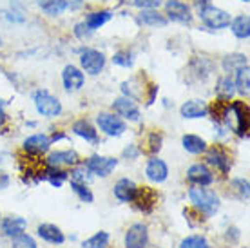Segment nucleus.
<instances>
[{
	"mask_svg": "<svg viewBox=\"0 0 250 248\" xmlns=\"http://www.w3.org/2000/svg\"><path fill=\"white\" fill-rule=\"evenodd\" d=\"M188 198L192 201V205L205 216H212L214 212L218 210L219 207V198L216 192L203 188V186H194L188 190Z\"/></svg>",
	"mask_w": 250,
	"mask_h": 248,
	"instance_id": "nucleus-1",
	"label": "nucleus"
},
{
	"mask_svg": "<svg viewBox=\"0 0 250 248\" xmlns=\"http://www.w3.org/2000/svg\"><path fill=\"white\" fill-rule=\"evenodd\" d=\"M33 102H35V107L37 111L45 116V118H55V116H60L62 114V103L57 96H53L47 91H37L33 94Z\"/></svg>",
	"mask_w": 250,
	"mask_h": 248,
	"instance_id": "nucleus-2",
	"label": "nucleus"
},
{
	"mask_svg": "<svg viewBox=\"0 0 250 248\" xmlns=\"http://www.w3.org/2000/svg\"><path fill=\"white\" fill-rule=\"evenodd\" d=\"M198 15H200L201 22L210 29H223V27L230 25V15L212 4H207L205 7L198 9Z\"/></svg>",
	"mask_w": 250,
	"mask_h": 248,
	"instance_id": "nucleus-3",
	"label": "nucleus"
},
{
	"mask_svg": "<svg viewBox=\"0 0 250 248\" xmlns=\"http://www.w3.org/2000/svg\"><path fill=\"white\" fill-rule=\"evenodd\" d=\"M80 63L82 69L89 75H100L102 69L105 67V56L96 49H82L80 51Z\"/></svg>",
	"mask_w": 250,
	"mask_h": 248,
	"instance_id": "nucleus-4",
	"label": "nucleus"
},
{
	"mask_svg": "<svg viewBox=\"0 0 250 248\" xmlns=\"http://www.w3.org/2000/svg\"><path fill=\"white\" fill-rule=\"evenodd\" d=\"M116 165H118V160L107 158V156H91L87 162L83 163V167L87 168L89 172L100 176V178H107L116 168Z\"/></svg>",
	"mask_w": 250,
	"mask_h": 248,
	"instance_id": "nucleus-5",
	"label": "nucleus"
},
{
	"mask_svg": "<svg viewBox=\"0 0 250 248\" xmlns=\"http://www.w3.org/2000/svg\"><path fill=\"white\" fill-rule=\"evenodd\" d=\"M98 127L100 130H104L107 136H122L125 130H127V125L120 116H114V114H109V112H102L98 114Z\"/></svg>",
	"mask_w": 250,
	"mask_h": 248,
	"instance_id": "nucleus-6",
	"label": "nucleus"
},
{
	"mask_svg": "<svg viewBox=\"0 0 250 248\" xmlns=\"http://www.w3.org/2000/svg\"><path fill=\"white\" fill-rule=\"evenodd\" d=\"M165 13H167V19L178 22V24H190V20H192L190 7L180 0H169L165 4Z\"/></svg>",
	"mask_w": 250,
	"mask_h": 248,
	"instance_id": "nucleus-7",
	"label": "nucleus"
},
{
	"mask_svg": "<svg viewBox=\"0 0 250 248\" xmlns=\"http://www.w3.org/2000/svg\"><path fill=\"white\" fill-rule=\"evenodd\" d=\"M149 241V232L144 223L132 225L125 234V248H145Z\"/></svg>",
	"mask_w": 250,
	"mask_h": 248,
	"instance_id": "nucleus-8",
	"label": "nucleus"
},
{
	"mask_svg": "<svg viewBox=\"0 0 250 248\" xmlns=\"http://www.w3.org/2000/svg\"><path fill=\"white\" fill-rule=\"evenodd\" d=\"M229 112L236 120L234 130L238 132L239 136H245L247 130H249V109H247V105L239 103V102H234L232 105H229Z\"/></svg>",
	"mask_w": 250,
	"mask_h": 248,
	"instance_id": "nucleus-9",
	"label": "nucleus"
},
{
	"mask_svg": "<svg viewBox=\"0 0 250 248\" xmlns=\"http://www.w3.org/2000/svg\"><path fill=\"white\" fill-rule=\"evenodd\" d=\"M113 109L116 114L124 116L125 120H131V122H138L140 120V109L136 107V103L131 98H116L113 102Z\"/></svg>",
	"mask_w": 250,
	"mask_h": 248,
	"instance_id": "nucleus-10",
	"label": "nucleus"
},
{
	"mask_svg": "<svg viewBox=\"0 0 250 248\" xmlns=\"http://www.w3.org/2000/svg\"><path fill=\"white\" fill-rule=\"evenodd\" d=\"M145 174H147V178L150 181H154V183H163V181L167 180V176H169V167H167V163L160 160V158H150L149 163H147V167H145Z\"/></svg>",
	"mask_w": 250,
	"mask_h": 248,
	"instance_id": "nucleus-11",
	"label": "nucleus"
},
{
	"mask_svg": "<svg viewBox=\"0 0 250 248\" xmlns=\"http://www.w3.org/2000/svg\"><path fill=\"white\" fill-rule=\"evenodd\" d=\"M187 178L198 186H207L214 181V176H212V172H210V168L207 167V165H203V163H196V165H192V167L188 168Z\"/></svg>",
	"mask_w": 250,
	"mask_h": 248,
	"instance_id": "nucleus-12",
	"label": "nucleus"
},
{
	"mask_svg": "<svg viewBox=\"0 0 250 248\" xmlns=\"http://www.w3.org/2000/svg\"><path fill=\"white\" fill-rule=\"evenodd\" d=\"M62 82H63V87L67 89V91H78L83 87V82H85V76L82 73L80 69L75 67V65H65L62 73Z\"/></svg>",
	"mask_w": 250,
	"mask_h": 248,
	"instance_id": "nucleus-13",
	"label": "nucleus"
},
{
	"mask_svg": "<svg viewBox=\"0 0 250 248\" xmlns=\"http://www.w3.org/2000/svg\"><path fill=\"white\" fill-rule=\"evenodd\" d=\"M80 162V158L75 150H57L47 158V165L49 167H75Z\"/></svg>",
	"mask_w": 250,
	"mask_h": 248,
	"instance_id": "nucleus-14",
	"label": "nucleus"
},
{
	"mask_svg": "<svg viewBox=\"0 0 250 248\" xmlns=\"http://www.w3.org/2000/svg\"><path fill=\"white\" fill-rule=\"evenodd\" d=\"M183 118L194 120V118H205L208 114V105H207L203 100H188L182 105L180 109Z\"/></svg>",
	"mask_w": 250,
	"mask_h": 248,
	"instance_id": "nucleus-15",
	"label": "nucleus"
},
{
	"mask_svg": "<svg viewBox=\"0 0 250 248\" xmlns=\"http://www.w3.org/2000/svg\"><path fill=\"white\" fill-rule=\"evenodd\" d=\"M136 190H138L136 183L132 180H129V178H122V180L114 185V196H116V199L124 201V203H131L132 199H134Z\"/></svg>",
	"mask_w": 250,
	"mask_h": 248,
	"instance_id": "nucleus-16",
	"label": "nucleus"
},
{
	"mask_svg": "<svg viewBox=\"0 0 250 248\" xmlns=\"http://www.w3.org/2000/svg\"><path fill=\"white\" fill-rule=\"evenodd\" d=\"M207 162L210 163V165H214L218 170H221L223 174H229V170H230V165H232L229 154H227L223 149H219V147H214V149L208 150Z\"/></svg>",
	"mask_w": 250,
	"mask_h": 248,
	"instance_id": "nucleus-17",
	"label": "nucleus"
},
{
	"mask_svg": "<svg viewBox=\"0 0 250 248\" xmlns=\"http://www.w3.org/2000/svg\"><path fill=\"white\" fill-rule=\"evenodd\" d=\"M51 147V138L45 134H33L24 142V149L31 154H42Z\"/></svg>",
	"mask_w": 250,
	"mask_h": 248,
	"instance_id": "nucleus-18",
	"label": "nucleus"
},
{
	"mask_svg": "<svg viewBox=\"0 0 250 248\" xmlns=\"http://www.w3.org/2000/svg\"><path fill=\"white\" fill-rule=\"evenodd\" d=\"M136 207L140 210L144 212H149L154 203H156V192L154 190H150L149 186H144V188H138L136 194H134V199H132Z\"/></svg>",
	"mask_w": 250,
	"mask_h": 248,
	"instance_id": "nucleus-19",
	"label": "nucleus"
},
{
	"mask_svg": "<svg viewBox=\"0 0 250 248\" xmlns=\"http://www.w3.org/2000/svg\"><path fill=\"white\" fill-rule=\"evenodd\" d=\"M25 227H27V221H25L24 217H19V216L6 217V219L2 221V232L9 237H15V236H19V234H22L25 230Z\"/></svg>",
	"mask_w": 250,
	"mask_h": 248,
	"instance_id": "nucleus-20",
	"label": "nucleus"
},
{
	"mask_svg": "<svg viewBox=\"0 0 250 248\" xmlns=\"http://www.w3.org/2000/svg\"><path fill=\"white\" fill-rule=\"evenodd\" d=\"M37 232L44 241L53 243V245H62V243L65 241L62 230L58 228V227H55V225H40Z\"/></svg>",
	"mask_w": 250,
	"mask_h": 248,
	"instance_id": "nucleus-21",
	"label": "nucleus"
},
{
	"mask_svg": "<svg viewBox=\"0 0 250 248\" xmlns=\"http://www.w3.org/2000/svg\"><path fill=\"white\" fill-rule=\"evenodd\" d=\"M183 149L190 152V154H200V152H205L207 150V142L203 138L196 136V134H185L182 138Z\"/></svg>",
	"mask_w": 250,
	"mask_h": 248,
	"instance_id": "nucleus-22",
	"label": "nucleus"
},
{
	"mask_svg": "<svg viewBox=\"0 0 250 248\" xmlns=\"http://www.w3.org/2000/svg\"><path fill=\"white\" fill-rule=\"evenodd\" d=\"M111 17H113V13H111V11L89 13L87 17H85V22H83V24L87 25L89 31H96V29H100L104 24H107V22L111 20Z\"/></svg>",
	"mask_w": 250,
	"mask_h": 248,
	"instance_id": "nucleus-23",
	"label": "nucleus"
},
{
	"mask_svg": "<svg viewBox=\"0 0 250 248\" xmlns=\"http://www.w3.org/2000/svg\"><path fill=\"white\" fill-rule=\"evenodd\" d=\"M138 20L144 25H152V27H158V25L163 27V25H167V19L163 15H160L158 11H154V9H142Z\"/></svg>",
	"mask_w": 250,
	"mask_h": 248,
	"instance_id": "nucleus-24",
	"label": "nucleus"
},
{
	"mask_svg": "<svg viewBox=\"0 0 250 248\" xmlns=\"http://www.w3.org/2000/svg\"><path fill=\"white\" fill-rule=\"evenodd\" d=\"M73 132H75L76 136L83 138L85 142H96L98 140V134H96V130L91 124H89L87 120H80V122H76L73 125Z\"/></svg>",
	"mask_w": 250,
	"mask_h": 248,
	"instance_id": "nucleus-25",
	"label": "nucleus"
},
{
	"mask_svg": "<svg viewBox=\"0 0 250 248\" xmlns=\"http://www.w3.org/2000/svg\"><path fill=\"white\" fill-rule=\"evenodd\" d=\"M234 87L239 94L243 96H249L250 94V69L241 67L239 71H236V82H234Z\"/></svg>",
	"mask_w": 250,
	"mask_h": 248,
	"instance_id": "nucleus-26",
	"label": "nucleus"
},
{
	"mask_svg": "<svg viewBox=\"0 0 250 248\" xmlns=\"http://www.w3.org/2000/svg\"><path fill=\"white\" fill-rule=\"evenodd\" d=\"M230 29L238 38H249L250 37V20L247 15H241L238 19L230 20Z\"/></svg>",
	"mask_w": 250,
	"mask_h": 248,
	"instance_id": "nucleus-27",
	"label": "nucleus"
},
{
	"mask_svg": "<svg viewBox=\"0 0 250 248\" xmlns=\"http://www.w3.org/2000/svg\"><path fill=\"white\" fill-rule=\"evenodd\" d=\"M249 65V58L245 55H229L223 58V69L227 73H236L241 67Z\"/></svg>",
	"mask_w": 250,
	"mask_h": 248,
	"instance_id": "nucleus-28",
	"label": "nucleus"
},
{
	"mask_svg": "<svg viewBox=\"0 0 250 248\" xmlns=\"http://www.w3.org/2000/svg\"><path fill=\"white\" fill-rule=\"evenodd\" d=\"M40 180H47L53 186H60L63 181L67 180V172H63V170H60V168H57V167H49V165H47V168H45L44 172H42V176H40Z\"/></svg>",
	"mask_w": 250,
	"mask_h": 248,
	"instance_id": "nucleus-29",
	"label": "nucleus"
},
{
	"mask_svg": "<svg viewBox=\"0 0 250 248\" xmlns=\"http://www.w3.org/2000/svg\"><path fill=\"white\" fill-rule=\"evenodd\" d=\"M236 93V87H234V80H230L229 76L221 78L218 82V87H216V94H218L219 100H230Z\"/></svg>",
	"mask_w": 250,
	"mask_h": 248,
	"instance_id": "nucleus-30",
	"label": "nucleus"
},
{
	"mask_svg": "<svg viewBox=\"0 0 250 248\" xmlns=\"http://www.w3.org/2000/svg\"><path fill=\"white\" fill-rule=\"evenodd\" d=\"M109 245V234L107 232H98L93 237H89L87 241H83V248H107Z\"/></svg>",
	"mask_w": 250,
	"mask_h": 248,
	"instance_id": "nucleus-31",
	"label": "nucleus"
},
{
	"mask_svg": "<svg viewBox=\"0 0 250 248\" xmlns=\"http://www.w3.org/2000/svg\"><path fill=\"white\" fill-rule=\"evenodd\" d=\"M71 188L75 190V194L82 199V201H83V203H93L94 198H93V194H91V190L87 188V185H85V183L71 180Z\"/></svg>",
	"mask_w": 250,
	"mask_h": 248,
	"instance_id": "nucleus-32",
	"label": "nucleus"
},
{
	"mask_svg": "<svg viewBox=\"0 0 250 248\" xmlns=\"http://www.w3.org/2000/svg\"><path fill=\"white\" fill-rule=\"evenodd\" d=\"M42 9H44L47 15H51V17H57V15L63 13L65 9H69V0H53L51 4L44 6Z\"/></svg>",
	"mask_w": 250,
	"mask_h": 248,
	"instance_id": "nucleus-33",
	"label": "nucleus"
},
{
	"mask_svg": "<svg viewBox=\"0 0 250 248\" xmlns=\"http://www.w3.org/2000/svg\"><path fill=\"white\" fill-rule=\"evenodd\" d=\"M180 248H208V241L201 236H188L180 243Z\"/></svg>",
	"mask_w": 250,
	"mask_h": 248,
	"instance_id": "nucleus-34",
	"label": "nucleus"
},
{
	"mask_svg": "<svg viewBox=\"0 0 250 248\" xmlns=\"http://www.w3.org/2000/svg\"><path fill=\"white\" fill-rule=\"evenodd\" d=\"M13 248H37V243L31 236L22 232V234L13 237Z\"/></svg>",
	"mask_w": 250,
	"mask_h": 248,
	"instance_id": "nucleus-35",
	"label": "nucleus"
},
{
	"mask_svg": "<svg viewBox=\"0 0 250 248\" xmlns=\"http://www.w3.org/2000/svg\"><path fill=\"white\" fill-rule=\"evenodd\" d=\"M113 62L116 65H120V67H132L134 58H132V53H129V51H118L113 56Z\"/></svg>",
	"mask_w": 250,
	"mask_h": 248,
	"instance_id": "nucleus-36",
	"label": "nucleus"
},
{
	"mask_svg": "<svg viewBox=\"0 0 250 248\" xmlns=\"http://www.w3.org/2000/svg\"><path fill=\"white\" fill-rule=\"evenodd\" d=\"M149 150L152 154H156L158 150L162 149V134H158V132H152L149 136Z\"/></svg>",
	"mask_w": 250,
	"mask_h": 248,
	"instance_id": "nucleus-37",
	"label": "nucleus"
},
{
	"mask_svg": "<svg viewBox=\"0 0 250 248\" xmlns=\"http://www.w3.org/2000/svg\"><path fill=\"white\" fill-rule=\"evenodd\" d=\"M232 186H236V190H238L245 199H249V181L247 180H234L232 181Z\"/></svg>",
	"mask_w": 250,
	"mask_h": 248,
	"instance_id": "nucleus-38",
	"label": "nucleus"
},
{
	"mask_svg": "<svg viewBox=\"0 0 250 248\" xmlns=\"http://www.w3.org/2000/svg\"><path fill=\"white\" fill-rule=\"evenodd\" d=\"M132 6L140 9H156L160 6V0H132Z\"/></svg>",
	"mask_w": 250,
	"mask_h": 248,
	"instance_id": "nucleus-39",
	"label": "nucleus"
},
{
	"mask_svg": "<svg viewBox=\"0 0 250 248\" xmlns=\"http://www.w3.org/2000/svg\"><path fill=\"white\" fill-rule=\"evenodd\" d=\"M75 33H76V37H78V38H85V37H89V35H91V33H93V31H89V29H87V25H85V24H83V22H82V24L76 25Z\"/></svg>",
	"mask_w": 250,
	"mask_h": 248,
	"instance_id": "nucleus-40",
	"label": "nucleus"
},
{
	"mask_svg": "<svg viewBox=\"0 0 250 248\" xmlns=\"http://www.w3.org/2000/svg\"><path fill=\"white\" fill-rule=\"evenodd\" d=\"M138 154H140V150L136 149V145H129V147L124 150V156H125V158H129V160H134V158H138Z\"/></svg>",
	"mask_w": 250,
	"mask_h": 248,
	"instance_id": "nucleus-41",
	"label": "nucleus"
},
{
	"mask_svg": "<svg viewBox=\"0 0 250 248\" xmlns=\"http://www.w3.org/2000/svg\"><path fill=\"white\" fill-rule=\"evenodd\" d=\"M7 185H9V176L4 170H0V190L7 188Z\"/></svg>",
	"mask_w": 250,
	"mask_h": 248,
	"instance_id": "nucleus-42",
	"label": "nucleus"
},
{
	"mask_svg": "<svg viewBox=\"0 0 250 248\" xmlns=\"http://www.w3.org/2000/svg\"><path fill=\"white\" fill-rule=\"evenodd\" d=\"M2 107H4V102H2V100H0V127H2V125H4V122H6V112H4V109H2Z\"/></svg>",
	"mask_w": 250,
	"mask_h": 248,
	"instance_id": "nucleus-43",
	"label": "nucleus"
},
{
	"mask_svg": "<svg viewBox=\"0 0 250 248\" xmlns=\"http://www.w3.org/2000/svg\"><path fill=\"white\" fill-rule=\"evenodd\" d=\"M38 4H40V6L44 7V6H47V4H51V2H53V0H37Z\"/></svg>",
	"mask_w": 250,
	"mask_h": 248,
	"instance_id": "nucleus-44",
	"label": "nucleus"
},
{
	"mask_svg": "<svg viewBox=\"0 0 250 248\" xmlns=\"http://www.w3.org/2000/svg\"><path fill=\"white\" fill-rule=\"evenodd\" d=\"M241 2H245V4H249V2H250V0H241Z\"/></svg>",
	"mask_w": 250,
	"mask_h": 248,
	"instance_id": "nucleus-45",
	"label": "nucleus"
},
{
	"mask_svg": "<svg viewBox=\"0 0 250 248\" xmlns=\"http://www.w3.org/2000/svg\"><path fill=\"white\" fill-rule=\"evenodd\" d=\"M0 47H2V38H0Z\"/></svg>",
	"mask_w": 250,
	"mask_h": 248,
	"instance_id": "nucleus-46",
	"label": "nucleus"
}]
</instances>
